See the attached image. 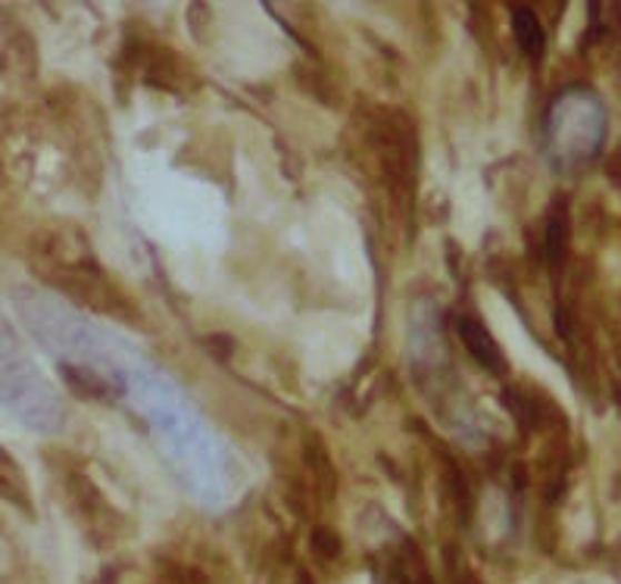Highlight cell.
<instances>
[{"instance_id":"cell-1","label":"cell","mask_w":621,"mask_h":584,"mask_svg":"<svg viewBox=\"0 0 621 584\" xmlns=\"http://www.w3.org/2000/svg\"><path fill=\"white\" fill-rule=\"evenodd\" d=\"M503 403L512 410L515 422L522 429H528V432L557 434V429L565 432V413H562V406L543 387H538V384L522 382L519 387H509V391H503Z\"/></svg>"},{"instance_id":"cell-2","label":"cell","mask_w":621,"mask_h":584,"mask_svg":"<svg viewBox=\"0 0 621 584\" xmlns=\"http://www.w3.org/2000/svg\"><path fill=\"white\" fill-rule=\"evenodd\" d=\"M134 67L141 72V79L153 88H163V91H191V88H197L194 67L163 44L134 48Z\"/></svg>"},{"instance_id":"cell-3","label":"cell","mask_w":621,"mask_h":584,"mask_svg":"<svg viewBox=\"0 0 621 584\" xmlns=\"http://www.w3.org/2000/svg\"><path fill=\"white\" fill-rule=\"evenodd\" d=\"M457 332H459V338H462V344H465V351L472 353L474 360L488 369L491 375H503V372H507L509 369L507 356H503L500 344H497V338L488 332V325H484L481 319L459 316Z\"/></svg>"},{"instance_id":"cell-4","label":"cell","mask_w":621,"mask_h":584,"mask_svg":"<svg viewBox=\"0 0 621 584\" xmlns=\"http://www.w3.org/2000/svg\"><path fill=\"white\" fill-rule=\"evenodd\" d=\"M303 463L310 469L319 494L325 501H334V494H338V469H334V460H331V453H328L325 441H322L319 432L303 434Z\"/></svg>"},{"instance_id":"cell-5","label":"cell","mask_w":621,"mask_h":584,"mask_svg":"<svg viewBox=\"0 0 621 584\" xmlns=\"http://www.w3.org/2000/svg\"><path fill=\"white\" fill-rule=\"evenodd\" d=\"M0 491H3V501L13 503L19 513L34 518V503L32 494H29V482H26V475H22L17 460L7 451L0 453Z\"/></svg>"},{"instance_id":"cell-6","label":"cell","mask_w":621,"mask_h":584,"mask_svg":"<svg viewBox=\"0 0 621 584\" xmlns=\"http://www.w3.org/2000/svg\"><path fill=\"white\" fill-rule=\"evenodd\" d=\"M512 32H515V41L528 57H543V48H547V32L540 26V17L531 10V7H512Z\"/></svg>"},{"instance_id":"cell-7","label":"cell","mask_w":621,"mask_h":584,"mask_svg":"<svg viewBox=\"0 0 621 584\" xmlns=\"http://www.w3.org/2000/svg\"><path fill=\"white\" fill-rule=\"evenodd\" d=\"M543 253L553 272H562L565 256H569V217H565V203H559V210L547 222V234H543Z\"/></svg>"},{"instance_id":"cell-8","label":"cell","mask_w":621,"mask_h":584,"mask_svg":"<svg viewBox=\"0 0 621 584\" xmlns=\"http://www.w3.org/2000/svg\"><path fill=\"white\" fill-rule=\"evenodd\" d=\"M63 372L66 384L76 391V397H84V401H103L107 394V387L100 382L98 375H91V372H84V369H76V366H60Z\"/></svg>"},{"instance_id":"cell-9","label":"cell","mask_w":621,"mask_h":584,"mask_svg":"<svg viewBox=\"0 0 621 584\" xmlns=\"http://www.w3.org/2000/svg\"><path fill=\"white\" fill-rule=\"evenodd\" d=\"M303 84H307V91H310L312 98H319L328 107H341V88L331 82L328 75H322L319 69H307L303 72Z\"/></svg>"},{"instance_id":"cell-10","label":"cell","mask_w":621,"mask_h":584,"mask_svg":"<svg viewBox=\"0 0 621 584\" xmlns=\"http://www.w3.org/2000/svg\"><path fill=\"white\" fill-rule=\"evenodd\" d=\"M310 547L319 560H338L343 551V541L341 534L334 532L331 525H315V528H312Z\"/></svg>"},{"instance_id":"cell-11","label":"cell","mask_w":621,"mask_h":584,"mask_svg":"<svg viewBox=\"0 0 621 584\" xmlns=\"http://www.w3.org/2000/svg\"><path fill=\"white\" fill-rule=\"evenodd\" d=\"M203 348L213 353L216 360H231L238 351V341L231 334H207L203 338Z\"/></svg>"},{"instance_id":"cell-12","label":"cell","mask_w":621,"mask_h":584,"mask_svg":"<svg viewBox=\"0 0 621 584\" xmlns=\"http://www.w3.org/2000/svg\"><path fill=\"white\" fill-rule=\"evenodd\" d=\"M605 172L612 175V182L621 184V148L609 157V167H605Z\"/></svg>"}]
</instances>
